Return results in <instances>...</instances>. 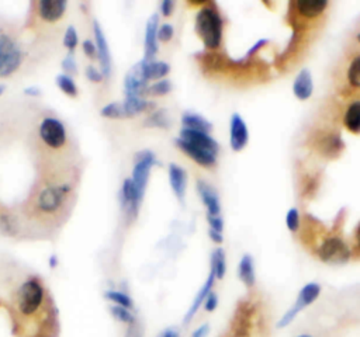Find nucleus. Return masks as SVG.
Wrapping results in <instances>:
<instances>
[{"label":"nucleus","mask_w":360,"mask_h":337,"mask_svg":"<svg viewBox=\"0 0 360 337\" xmlns=\"http://www.w3.org/2000/svg\"><path fill=\"white\" fill-rule=\"evenodd\" d=\"M195 32L207 51H215L222 41V18L217 7L204 4L195 14Z\"/></svg>","instance_id":"nucleus-1"},{"label":"nucleus","mask_w":360,"mask_h":337,"mask_svg":"<svg viewBox=\"0 0 360 337\" xmlns=\"http://www.w3.org/2000/svg\"><path fill=\"white\" fill-rule=\"evenodd\" d=\"M44 288L35 278L27 279L17 292V308L22 316L35 315L44 302Z\"/></svg>","instance_id":"nucleus-2"},{"label":"nucleus","mask_w":360,"mask_h":337,"mask_svg":"<svg viewBox=\"0 0 360 337\" xmlns=\"http://www.w3.org/2000/svg\"><path fill=\"white\" fill-rule=\"evenodd\" d=\"M256 315V306L249 299H242L238 302L233 312L229 337H250L253 330V320Z\"/></svg>","instance_id":"nucleus-3"},{"label":"nucleus","mask_w":360,"mask_h":337,"mask_svg":"<svg viewBox=\"0 0 360 337\" xmlns=\"http://www.w3.org/2000/svg\"><path fill=\"white\" fill-rule=\"evenodd\" d=\"M316 254L323 263L345 264L350 260L352 251L339 236H329L319 244Z\"/></svg>","instance_id":"nucleus-4"},{"label":"nucleus","mask_w":360,"mask_h":337,"mask_svg":"<svg viewBox=\"0 0 360 337\" xmlns=\"http://www.w3.org/2000/svg\"><path fill=\"white\" fill-rule=\"evenodd\" d=\"M22 62V52L18 45L6 34H0V77L13 74Z\"/></svg>","instance_id":"nucleus-5"},{"label":"nucleus","mask_w":360,"mask_h":337,"mask_svg":"<svg viewBox=\"0 0 360 337\" xmlns=\"http://www.w3.org/2000/svg\"><path fill=\"white\" fill-rule=\"evenodd\" d=\"M319 293H321V286L316 282H308L307 285H304L301 288V291L298 292V296H297L294 305L278 320L277 327H280V329L287 327L304 308H307L308 305H311L312 302L316 300Z\"/></svg>","instance_id":"nucleus-6"},{"label":"nucleus","mask_w":360,"mask_h":337,"mask_svg":"<svg viewBox=\"0 0 360 337\" xmlns=\"http://www.w3.org/2000/svg\"><path fill=\"white\" fill-rule=\"evenodd\" d=\"M155 164H158V160H156L155 154L150 150H142V152L136 153L131 180H132L135 188L138 190V192L142 197H143V192H145V188H146V183H148L150 168Z\"/></svg>","instance_id":"nucleus-7"},{"label":"nucleus","mask_w":360,"mask_h":337,"mask_svg":"<svg viewBox=\"0 0 360 337\" xmlns=\"http://www.w3.org/2000/svg\"><path fill=\"white\" fill-rule=\"evenodd\" d=\"M41 139L51 147H60L66 140L63 124L56 118H45L39 125Z\"/></svg>","instance_id":"nucleus-8"},{"label":"nucleus","mask_w":360,"mask_h":337,"mask_svg":"<svg viewBox=\"0 0 360 337\" xmlns=\"http://www.w3.org/2000/svg\"><path fill=\"white\" fill-rule=\"evenodd\" d=\"M68 191V185H53L42 190L37 199L38 208L42 212H55L56 209L60 208Z\"/></svg>","instance_id":"nucleus-9"},{"label":"nucleus","mask_w":360,"mask_h":337,"mask_svg":"<svg viewBox=\"0 0 360 337\" xmlns=\"http://www.w3.org/2000/svg\"><path fill=\"white\" fill-rule=\"evenodd\" d=\"M249 140V132L245 119L239 114H232L229 121V143L232 150L240 152Z\"/></svg>","instance_id":"nucleus-10"},{"label":"nucleus","mask_w":360,"mask_h":337,"mask_svg":"<svg viewBox=\"0 0 360 337\" xmlns=\"http://www.w3.org/2000/svg\"><path fill=\"white\" fill-rule=\"evenodd\" d=\"M181 140L200 147L202 150H207L212 154H218L219 152V145L218 142L210 135V133H204V132H197V131H190V129H184L181 128L180 131V136Z\"/></svg>","instance_id":"nucleus-11"},{"label":"nucleus","mask_w":360,"mask_h":337,"mask_svg":"<svg viewBox=\"0 0 360 337\" xmlns=\"http://www.w3.org/2000/svg\"><path fill=\"white\" fill-rule=\"evenodd\" d=\"M318 152L328 157V159H335L338 156H340V153L343 152L345 149V142L342 140L340 135L339 133H335V132H326V133H322L318 139H316V143H315Z\"/></svg>","instance_id":"nucleus-12"},{"label":"nucleus","mask_w":360,"mask_h":337,"mask_svg":"<svg viewBox=\"0 0 360 337\" xmlns=\"http://www.w3.org/2000/svg\"><path fill=\"white\" fill-rule=\"evenodd\" d=\"M125 93L127 97H141V94L146 93L148 80L143 77L141 62H138L125 76Z\"/></svg>","instance_id":"nucleus-13"},{"label":"nucleus","mask_w":360,"mask_h":337,"mask_svg":"<svg viewBox=\"0 0 360 337\" xmlns=\"http://www.w3.org/2000/svg\"><path fill=\"white\" fill-rule=\"evenodd\" d=\"M174 142H176L177 147H179L183 153H186L188 157H191V160H194L197 164H200V166H202V167H207V168L215 166V163H217V154H212V153H210V152H207V150H202V149H200V147H195V146H193V145H190V143L181 140L180 138H177Z\"/></svg>","instance_id":"nucleus-14"},{"label":"nucleus","mask_w":360,"mask_h":337,"mask_svg":"<svg viewBox=\"0 0 360 337\" xmlns=\"http://www.w3.org/2000/svg\"><path fill=\"white\" fill-rule=\"evenodd\" d=\"M158 28H159V15L153 14L149 17L145 28V62L153 60L158 53Z\"/></svg>","instance_id":"nucleus-15"},{"label":"nucleus","mask_w":360,"mask_h":337,"mask_svg":"<svg viewBox=\"0 0 360 337\" xmlns=\"http://www.w3.org/2000/svg\"><path fill=\"white\" fill-rule=\"evenodd\" d=\"M195 187L201 197V201L204 202V205L207 208V215H210V216L221 215V204H219L217 191L204 180H198Z\"/></svg>","instance_id":"nucleus-16"},{"label":"nucleus","mask_w":360,"mask_h":337,"mask_svg":"<svg viewBox=\"0 0 360 337\" xmlns=\"http://www.w3.org/2000/svg\"><path fill=\"white\" fill-rule=\"evenodd\" d=\"M290 4L292 7V10L297 13V15H300L301 18H305V20H311V18L321 15L325 11V8L328 7L326 0H298V1H292Z\"/></svg>","instance_id":"nucleus-17"},{"label":"nucleus","mask_w":360,"mask_h":337,"mask_svg":"<svg viewBox=\"0 0 360 337\" xmlns=\"http://www.w3.org/2000/svg\"><path fill=\"white\" fill-rule=\"evenodd\" d=\"M94 37H96L97 53H98L100 63H101V74L108 77L110 72H111V56H110V49L107 45L105 37H104L103 29L100 28L98 22H94Z\"/></svg>","instance_id":"nucleus-18"},{"label":"nucleus","mask_w":360,"mask_h":337,"mask_svg":"<svg viewBox=\"0 0 360 337\" xmlns=\"http://www.w3.org/2000/svg\"><path fill=\"white\" fill-rule=\"evenodd\" d=\"M169 181H170V187H172L174 195L177 197V199L180 202H183L184 195H186V187H187L186 170L176 163H170L169 164Z\"/></svg>","instance_id":"nucleus-19"},{"label":"nucleus","mask_w":360,"mask_h":337,"mask_svg":"<svg viewBox=\"0 0 360 337\" xmlns=\"http://www.w3.org/2000/svg\"><path fill=\"white\" fill-rule=\"evenodd\" d=\"M141 201H142V195L135 188L132 180L131 178L124 180V184H122V188H121V202H122V206H125L127 211L131 215L135 216L136 212H138Z\"/></svg>","instance_id":"nucleus-20"},{"label":"nucleus","mask_w":360,"mask_h":337,"mask_svg":"<svg viewBox=\"0 0 360 337\" xmlns=\"http://www.w3.org/2000/svg\"><path fill=\"white\" fill-rule=\"evenodd\" d=\"M314 91L312 74L308 69H301L295 76L292 84V93L298 100H308Z\"/></svg>","instance_id":"nucleus-21"},{"label":"nucleus","mask_w":360,"mask_h":337,"mask_svg":"<svg viewBox=\"0 0 360 337\" xmlns=\"http://www.w3.org/2000/svg\"><path fill=\"white\" fill-rule=\"evenodd\" d=\"M66 8L65 0H42L38 3V13L46 21L59 20Z\"/></svg>","instance_id":"nucleus-22"},{"label":"nucleus","mask_w":360,"mask_h":337,"mask_svg":"<svg viewBox=\"0 0 360 337\" xmlns=\"http://www.w3.org/2000/svg\"><path fill=\"white\" fill-rule=\"evenodd\" d=\"M214 281H215V275H214V272L210 270L205 284H204V285L201 286V289L197 292V295H195V298H194V300H193V303H191L190 309L187 310V313H186V316H184V319H183V322H184V323H190V320L194 317V315L197 313L198 308L204 303L205 298H207V296H208V293L211 292L212 285H214Z\"/></svg>","instance_id":"nucleus-23"},{"label":"nucleus","mask_w":360,"mask_h":337,"mask_svg":"<svg viewBox=\"0 0 360 337\" xmlns=\"http://www.w3.org/2000/svg\"><path fill=\"white\" fill-rule=\"evenodd\" d=\"M181 125L184 129L204 132V133H210L212 131V125L210 121H207L200 114L190 112V111H187L181 115Z\"/></svg>","instance_id":"nucleus-24"},{"label":"nucleus","mask_w":360,"mask_h":337,"mask_svg":"<svg viewBox=\"0 0 360 337\" xmlns=\"http://www.w3.org/2000/svg\"><path fill=\"white\" fill-rule=\"evenodd\" d=\"M141 66H142V73L143 77L149 81V80H156V79H163L169 72H170V66L166 62L162 60H150V62H145L143 59L141 60Z\"/></svg>","instance_id":"nucleus-25"},{"label":"nucleus","mask_w":360,"mask_h":337,"mask_svg":"<svg viewBox=\"0 0 360 337\" xmlns=\"http://www.w3.org/2000/svg\"><path fill=\"white\" fill-rule=\"evenodd\" d=\"M238 277L246 286H253L256 282L255 274V263L250 254H243L238 264Z\"/></svg>","instance_id":"nucleus-26"},{"label":"nucleus","mask_w":360,"mask_h":337,"mask_svg":"<svg viewBox=\"0 0 360 337\" xmlns=\"http://www.w3.org/2000/svg\"><path fill=\"white\" fill-rule=\"evenodd\" d=\"M343 124L352 133H360V100L353 101L343 117Z\"/></svg>","instance_id":"nucleus-27"},{"label":"nucleus","mask_w":360,"mask_h":337,"mask_svg":"<svg viewBox=\"0 0 360 337\" xmlns=\"http://www.w3.org/2000/svg\"><path fill=\"white\" fill-rule=\"evenodd\" d=\"M122 107H124V111H125L127 117H132L138 112L149 110L150 107H153V104L143 100L142 97H127L125 101L122 103Z\"/></svg>","instance_id":"nucleus-28"},{"label":"nucleus","mask_w":360,"mask_h":337,"mask_svg":"<svg viewBox=\"0 0 360 337\" xmlns=\"http://www.w3.org/2000/svg\"><path fill=\"white\" fill-rule=\"evenodd\" d=\"M214 275L215 279H222L225 277V271H226V261H225V253L222 249H215L211 254V268H210Z\"/></svg>","instance_id":"nucleus-29"},{"label":"nucleus","mask_w":360,"mask_h":337,"mask_svg":"<svg viewBox=\"0 0 360 337\" xmlns=\"http://www.w3.org/2000/svg\"><path fill=\"white\" fill-rule=\"evenodd\" d=\"M347 80L352 87L360 88V55L352 59L347 67Z\"/></svg>","instance_id":"nucleus-30"},{"label":"nucleus","mask_w":360,"mask_h":337,"mask_svg":"<svg viewBox=\"0 0 360 337\" xmlns=\"http://www.w3.org/2000/svg\"><path fill=\"white\" fill-rule=\"evenodd\" d=\"M105 298H107L108 300L114 302L115 305L122 306V308H127V309H131V308L134 306L132 299H131L127 293H124V292H121V291H107V292H105Z\"/></svg>","instance_id":"nucleus-31"},{"label":"nucleus","mask_w":360,"mask_h":337,"mask_svg":"<svg viewBox=\"0 0 360 337\" xmlns=\"http://www.w3.org/2000/svg\"><path fill=\"white\" fill-rule=\"evenodd\" d=\"M56 83H58L59 88H60L65 94L72 95V97H75V95L77 94V87H76V84H75V81L72 80L70 76H68V74H59V76L56 77Z\"/></svg>","instance_id":"nucleus-32"},{"label":"nucleus","mask_w":360,"mask_h":337,"mask_svg":"<svg viewBox=\"0 0 360 337\" xmlns=\"http://www.w3.org/2000/svg\"><path fill=\"white\" fill-rule=\"evenodd\" d=\"M146 126H159V128H167L169 126V118L163 110H159L156 112H152L148 119L145 121Z\"/></svg>","instance_id":"nucleus-33"},{"label":"nucleus","mask_w":360,"mask_h":337,"mask_svg":"<svg viewBox=\"0 0 360 337\" xmlns=\"http://www.w3.org/2000/svg\"><path fill=\"white\" fill-rule=\"evenodd\" d=\"M101 115L107 118H127L122 103H110L101 110Z\"/></svg>","instance_id":"nucleus-34"},{"label":"nucleus","mask_w":360,"mask_h":337,"mask_svg":"<svg viewBox=\"0 0 360 337\" xmlns=\"http://www.w3.org/2000/svg\"><path fill=\"white\" fill-rule=\"evenodd\" d=\"M172 90V83L167 79H162L158 80L156 83H153L152 86H148L146 93L150 95H165Z\"/></svg>","instance_id":"nucleus-35"},{"label":"nucleus","mask_w":360,"mask_h":337,"mask_svg":"<svg viewBox=\"0 0 360 337\" xmlns=\"http://www.w3.org/2000/svg\"><path fill=\"white\" fill-rule=\"evenodd\" d=\"M110 310H111L112 316H114L117 320L122 322V323L132 324V323L135 322V316H134V315L129 312V309H127V308H122V306L114 305V306H111V308H110Z\"/></svg>","instance_id":"nucleus-36"},{"label":"nucleus","mask_w":360,"mask_h":337,"mask_svg":"<svg viewBox=\"0 0 360 337\" xmlns=\"http://www.w3.org/2000/svg\"><path fill=\"white\" fill-rule=\"evenodd\" d=\"M285 225L290 232L295 233L300 229V212L297 208H290L285 213Z\"/></svg>","instance_id":"nucleus-37"},{"label":"nucleus","mask_w":360,"mask_h":337,"mask_svg":"<svg viewBox=\"0 0 360 337\" xmlns=\"http://www.w3.org/2000/svg\"><path fill=\"white\" fill-rule=\"evenodd\" d=\"M174 35V29L170 24H162L158 28V39L162 42H169Z\"/></svg>","instance_id":"nucleus-38"},{"label":"nucleus","mask_w":360,"mask_h":337,"mask_svg":"<svg viewBox=\"0 0 360 337\" xmlns=\"http://www.w3.org/2000/svg\"><path fill=\"white\" fill-rule=\"evenodd\" d=\"M63 44L69 49H73L77 45V34H76L75 27H72V25L68 27V29L65 32V37H63Z\"/></svg>","instance_id":"nucleus-39"},{"label":"nucleus","mask_w":360,"mask_h":337,"mask_svg":"<svg viewBox=\"0 0 360 337\" xmlns=\"http://www.w3.org/2000/svg\"><path fill=\"white\" fill-rule=\"evenodd\" d=\"M207 220H208V225H210V230L222 233V229H224V219H222L221 215H218V216H210V215H207Z\"/></svg>","instance_id":"nucleus-40"},{"label":"nucleus","mask_w":360,"mask_h":337,"mask_svg":"<svg viewBox=\"0 0 360 337\" xmlns=\"http://www.w3.org/2000/svg\"><path fill=\"white\" fill-rule=\"evenodd\" d=\"M217 305H218V296H217L215 292L211 291V292L208 293V296L205 298V300H204V309H205L207 312H212V310H215Z\"/></svg>","instance_id":"nucleus-41"},{"label":"nucleus","mask_w":360,"mask_h":337,"mask_svg":"<svg viewBox=\"0 0 360 337\" xmlns=\"http://www.w3.org/2000/svg\"><path fill=\"white\" fill-rule=\"evenodd\" d=\"M86 77H87L89 80H91V81H94V83H98V81H101L103 74H101L96 67L89 66V67L86 69Z\"/></svg>","instance_id":"nucleus-42"},{"label":"nucleus","mask_w":360,"mask_h":337,"mask_svg":"<svg viewBox=\"0 0 360 337\" xmlns=\"http://www.w3.org/2000/svg\"><path fill=\"white\" fill-rule=\"evenodd\" d=\"M62 67H63L65 70L70 72V73H75V72H76V62H75V58H73L72 53H69V55L63 59Z\"/></svg>","instance_id":"nucleus-43"},{"label":"nucleus","mask_w":360,"mask_h":337,"mask_svg":"<svg viewBox=\"0 0 360 337\" xmlns=\"http://www.w3.org/2000/svg\"><path fill=\"white\" fill-rule=\"evenodd\" d=\"M267 42H269L267 39H259V41H257V42H256V44H255V45L248 51V53L245 55V58H246V59H250L252 56H255V55H256V52H257L259 49H262Z\"/></svg>","instance_id":"nucleus-44"},{"label":"nucleus","mask_w":360,"mask_h":337,"mask_svg":"<svg viewBox=\"0 0 360 337\" xmlns=\"http://www.w3.org/2000/svg\"><path fill=\"white\" fill-rule=\"evenodd\" d=\"M83 51H84V53H86L87 56H90V58H93V56L97 53V48H96V45H94L90 39H86V41L83 42Z\"/></svg>","instance_id":"nucleus-45"},{"label":"nucleus","mask_w":360,"mask_h":337,"mask_svg":"<svg viewBox=\"0 0 360 337\" xmlns=\"http://www.w3.org/2000/svg\"><path fill=\"white\" fill-rule=\"evenodd\" d=\"M208 333H210V324H208V323H204V324L198 326V327L191 333V337H207Z\"/></svg>","instance_id":"nucleus-46"},{"label":"nucleus","mask_w":360,"mask_h":337,"mask_svg":"<svg viewBox=\"0 0 360 337\" xmlns=\"http://www.w3.org/2000/svg\"><path fill=\"white\" fill-rule=\"evenodd\" d=\"M125 337H142L141 329L136 324V322H134L132 324H128V330L125 333Z\"/></svg>","instance_id":"nucleus-47"},{"label":"nucleus","mask_w":360,"mask_h":337,"mask_svg":"<svg viewBox=\"0 0 360 337\" xmlns=\"http://www.w3.org/2000/svg\"><path fill=\"white\" fill-rule=\"evenodd\" d=\"M173 8H174V3H173L172 0H165V1H162V4H160L162 14H163V15H166V17L172 14Z\"/></svg>","instance_id":"nucleus-48"},{"label":"nucleus","mask_w":360,"mask_h":337,"mask_svg":"<svg viewBox=\"0 0 360 337\" xmlns=\"http://www.w3.org/2000/svg\"><path fill=\"white\" fill-rule=\"evenodd\" d=\"M158 337H180V336H179V331H177V330H174V329H172V327H167V329H165Z\"/></svg>","instance_id":"nucleus-49"},{"label":"nucleus","mask_w":360,"mask_h":337,"mask_svg":"<svg viewBox=\"0 0 360 337\" xmlns=\"http://www.w3.org/2000/svg\"><path fill=\"white\" fill-rule=\"evenodd\" d=\"M208 233H210V237L212 239V242H215V243H222V240H224L222 233H218V232H214V230H210Z\"/></svg>","instance_id":"nucleus-50"},{"label":"nucleus","mask_w":360,"mask_h":337,"mask_svg":"<svg viewBox=\"0 0 360 337\" xmlns=\"http://www.w3.org/2000/svg\"><path fill=\"white\" fill-rule=\"evenodd\" d=\"M354 239H356V244H357V249L360 250V223L357 225L356 227V232H354Z\"/></svg>","instance_id":"nucleus-51"},{"label":"nucleus","mask_w":360,"mask_h":337,"mask_svg":"<svg viewBox=\"0 0 360 337\" xmlns=\"http://www.w3.org/2000/svg\"><path fill=\"white\" fill-rule=\"evenodd\" d=\"M25 93L27 94H38V88H27Z\"/></svg>","instance_id":"nucleus-52"},{"label":"nucleus","mask_w":360,"mask_h":337,"mask_svg":"<svg viewBox=\"0 0 360 337\" xmlns=\"http://www.w3.org/2000/svg\"><path fill=\"white\" fill-rule=\"evenodd\" d=\"M297 337H312V336H309V334H300V336H297Z\"/></svg>","instance_id":"nucleus-53"},{"label":"nucleus","mask_w":360,"mask_h":337,"mask_svg":"<svg viewBox=\"0 0 360 337\" xmlns=\"http://www.w3.org/2000/svg\"><path fill=\"white\" fill-rule=\"evenodd\" d=\"M356 38H357V39H359V42H360V32L356 35Z\"/></svg>","instance_id":"nucleus-54"},{"label":"nucleus","mask_w":360,"mask_h":337,"mask_svg":"<svg viewBox=\"0 0 360 337\" xmlns=\"http://www.w3.org/2000/svg\"><path fill=\"white\" fill-rule=\"evenodd\" d=\"M1 91H3V87H0V94H1Z\"/></svg>","instance_id":"nucleus-55"},{"label":"nucleus","mask_w":360,"mask_h":337,"mask_svg":"<svg viewBox=\"0 0 360 337\" xmlns=\"http://www.w3.org/2000/svg\"><path fill=\"white\" fill-rule=\"evenodd\" d=\"M42 337H48V336H42Z\"/></svg>","instance_id":"nucleus-56"}]
</instances>
